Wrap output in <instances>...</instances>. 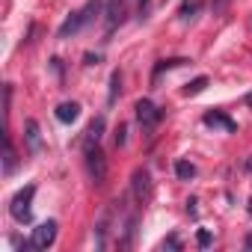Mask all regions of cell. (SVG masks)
I'll use <instances>...</instances> for the list:
<instances>
[{
    "instance_id": "obj_4",
    "label": "cell",
    "mask_w": 252,
    "mask_h": 252,
    "mask_svg": "<svg viewBox=\"0 0 252 252\" xmlns=\"http://www.w3.org/2000/svg\"><path fill=\"white\" fill-rule=\"evenodd\" d=\"M134 110H137V122L143 125V131H155L160 125V119H163V110H158L149 98H140Z\"/></svg>"
},
{
    "instance_id": "obj_16",
    "label": "cell",
    "mask_w": 252,
    "mask_h": 252,
    "mask_svg": "<svg viewBox=\"0 0 252 252\" xmlns=\"http://www.w3.org/2000/svg\"><path fill=\"white\" fill-rule=\"evenodd\" d=\"M119 89H122V74H119V71H113V74H110V95H107V101H110V104H116Z\"/></svg>"
},
{
    "instance_id": "obj_12",
    "label": "cell",
    "mask_w": 252,
    "mask_h": 252,
    "mask_svg": "<svg viewBox=\"0 0 252 252\" xmlns=\"http://www.w3.org/2000/svg\"><path fill=\"white\" fill-rule=\"evenodd\" d=\"M24 128H27V143H30V152H39V149H42V134H39V122H36V119H30V122L24 125Z\"/></svg>"
},
{
    "instance_id": "obj_23",
    "label": "cell",
    "mask_w": 252,
    "mask_h": 252,
    "mask_svg": "<svg viewBox=\"0 0 252 252\" xmlns=\"http://www.w3.org/2000/svg\"><path fill=\"white\" fill-rule=\"evenodd\" d=\"M246 104H249V107H252V92H249V95H246Z\"/></svg>"
},
{
    "instance_id": "obj_19",
    "label": "cell",
    "mask_w": 252,
    "mask_h": 252,
    "mask_svg": "<svg viewBox=\"0 0 252 252\" xmlns=\"http://www.w3.org/2000/svg\"><path fill=\"white\" fill-rule=\"evenodd\" d=\"M160 249H181V240H178L175 234H169V237L160 243Z\"/></svg>"
},
{
    "instance_id": "obj_8",
    "label": "cell",
    "mask_w": 252,
    "mask_h": 252,
    "mask_svg": "<svg viewBox=\"0 0 252 252\" xmlns=\"http://www.w3.org/2000/svg\"><path fill=\"white\" fill-rule=\"evenodd\" d=\"M205 125H211V128H222V131H228V134H234L237 131V122L234 119H228L225 113H205V119H202Z\"/></svg>"
},
{
    "instance_id": "obj_3",
    "label": "cell",
    "mask_w": 252,
    "mask_h": 252,
    "mask_svg": "<svg viewBox=\"0 0 252 252\" xmlns=\"http://www.w3.org/2000/svg\"><path fill=\"white\" fill-rule=\"evenodd\" d=\"M107 158H104V152L98 149V146H86V172H89V178H92V184L95 187H104L107 184Z\"/></svg>"
},
{
    "instance_id": "obj_1",
    "label": "cell",
    "mask_w": 252,
    "mask_h": 252,
    "mask_svg": "<svg viewBox=\"0 0 252 252\" xmlns=\"http://www.w3.org/2000/svg\"><path fill=\"white\" fill-rule=\"evenodd\" d=\"M101 9H104V0H89V3H86L80 12H71V15L63 21V27L57 30V36H60V39H68V36L80 33V30H83V27H86V24H89Z\"/></svg>"
},
{
    "instance_id": "obj_18",
    "label": "cell",
    "mask_w": 252,
    "mask_h": 252,
    "mask_svg": "<svg viewBox=\"0 0 252 252\" xmlns=\"http://www.w3.org/2000/svg\"><path fill=\"white\" fill-rule=\"evenodd\" d=\"M231 6V0H211V9L214 15H225V9Z\"/></svg>"
},
{
    "instance_id": "obj_15",
    "label": "cell",
    "mask_w": 252,
    "mask_h": 252,
    "mask_svg": "<svg viewBox=\"0 0 252 252\" xmlns=\"http://www.w3.org/2000/svg\"><path fill=\"white\" fill-rule=\"evenodd\" d=\"M205 86H208V77L202 74V77H196V80H190L187 86H184V95L190 98V95H199V92H205Z\"/></svg>"
},
{
    "instance_id": "obj_11",
    "label": "cell",
    "mask_w": 252,
    "mask_h": 252,
    "mask_svg": "<svg viewBox=\"0 0 252 252\" xmlns=\"http://www.w3.org/2000/svg\"><path fill=\"white\" fill-rule=\"evenodd\" d=\"M15 163H18V155H15V146H12V137L6 134V137H3V172H6V175H12V169H15Z\"/></svg>"
},
{
    "instance_id": "obj_21",
    "label": "cell",
    "mask_w": 252,
    "mask_h": 252,
    "mask_svg": "<svg viewBox=\"0 0 252 252\" xmlns=\"http://www.w3.org/2000/svg\"><path fill=\"white\" fill-rule=\"evenodd\" d=\"M199 246H211V231H199Z\"/></svg>"
},
{
    "instance_id": "obj_17",
    "label": "cell",
    "mask_w": 252,
    "mask_h": 252,
    "mask_svg": "<svg viewBox=\"0 0 252 252\" xmlns=\"http://www.w3.org/2000/svg\"><path fill=\"white\" fill-rule=\"evenodd\" d=\"M175 175L187 181V178H193V175H196V166H193V163H187V160H178V163H175Z\"/></svg>"
},
{
    "instance_id": "obj_9",
    "label": "cell",
    "mask_w": 252,
    "mask_h": 252,
    "mask_svg": "<svg viewBox=\"0 0 252 252\" xmlns=\"http://www.w3.org/2000/svg\"><path fill=\"white\" fill-rule=\"evenodd\" d=\"M104 128H107L104 116L92 119V125L86 128V137H83V149H86V146H98V143H101V137H104Z\"/></svg>"
},
{
    "instance_id": "obj_7",
    "label": "cell",
    "mask_w": 252,
    "mask_h": 252,
    "mask_svg": "<svg viewBox=\"0 0 252 252\" xmlns=\"http://www.w3.org/2000/svg\"><path fill=\"white\" fill-rule=\"evenodd\" d=\"M125 15H128L125 0H110V3H107V33H113V30L125 21Z\"/></svg>"
},
{
    "instance_id": "obj_14",
    "label": "cell",
    "mask_w": 252,
    "mask_h": 252,
    "mask_svg": "<svg viewBox=\"0 0 252 252\" xmlns=\"http://www.w3.org/2000/svg\"><path fill=\"white\" fill-rule=\"evenodd\" d=\"M199 9H202L199 0H184V3H181V21H193Z\"/></svg>"
},
{
    "instance_id": "obj_5",
    "label": "cell",
    "mask_w": 252,
    "mask_h": 252,
    "mask_svg": "<svg viewBox=\"0 0 252 252\" xmlns=\"http://www.w3.org/2000/svg\"><path fill=\"white\" fill-rule=\"evenodd\" d=\"M131 193H134L137 205L149 202V196H152V175H149V169H146V166L134 169V175H131Z\"/></svg>"
},
{
    "instance_id": "obj_6",
    "label": "cell",
    "mask_w": 252,
    "mask_h": 252,
    "mask_svg": "<svg viewBox=\"0 0 252 252\" xmlns=\"http://www.w3.org/2000/svg\"><path fill=\"white\" fill-rule=\"evenodd\" d=\"M54 240H57V222H54V220H45V222L36 225L33 234H30L33 249H48V246H54Z\"/></svg>"
},
{
    "instance_id": "obj_20",
    "label": "cell",
    "mask_w": 252,
    "mask_h": 252,
    "mask_svg": "<svg viewBox=\"0 0 252 252\" xmlns=\"http://www.w3.org/2000/svg\"><path fill=\"white\" fill-rule=\"evenodd\" d=\"M125 134H128V128H125V125H119V128H116V146H119V149L125 146V140H128Z\"/></svg>"
},
{
    "instance_id": "obj_2",
    "label": "cell",
    "mask_w": 252,
    "mask_h": 252,
    "mask_svg": "<svg viewBox=\"0 0 252 252\" xmlns=\"http://www.w3.org/2000/svg\"><path fill=\"white\" fill-rule=\"evenodd\" d=\"M33 196H36V187H33V184L21 187V190L12 196L9 214H12L15 222H30V220H33Z\"/></svg>"
},
{
    "instance_id": "obj_22",
    "label": "cell",
    "mask_w": 252,
    "mask_h": 252,
    "mask_svg": "<svg viewBox=\"0 0 252 252\" xmlns=\"http://www.w3.org/2000/svg\"><path fill=\"white\" fill-rule=\"evenodd\" d=\"M246 249H252V234H249V237H246Z\"/></svg>"
},
{
    "instance_id": "obj_10",
    "label": "cell",
    "mask_w": 252,
    "mask_h": 252,
    "mask_svg": "<svg viewBox=\"0 0 252 252\" xmlns=\"http://www.w3.org/2000/svg\"><path fill=\"white\" fill-rule=\"evenodd\" d=\"M77 116H80V104H77V101H63V104L57 107V119H60L63 125H71Z\"/></svg>"
},
{
    "instance_id": "obj_13",
    "label": "cell",
    "mask_w": 252,
    "mask_h": 252,
    "mask_svg": "<svg viewBox=\"0 0 252 252\" xmlns=\"http://www.w3.org/2000/svg\"><path fill=\"white\" fill-rule=\"evenodd\" d=\"M184 63H190V60H184V57H175V60H160V63L155 65V74H152V80H158L163 71H169V68H175V65H184Z\"/></svg>"
}]
</instances>
